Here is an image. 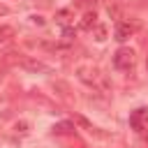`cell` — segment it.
I'll return each instance as SVG.
<instances>
[{
  "mask_svg": "<svg viewBox=\"0 0 148 148\" xmlns=\"http://www.w3.org/2000/svg\"><path fill=\"white\" fill-rule=\"evenodd\" d=\"M16 62L23 69L32 72V74H51V67L46 62H42L39 58H35V56H21V58H16Z\"/></svg>",
  "mask_w": 148,
  "mask_h": 148,
  "instance_id": "obj_3",
  "label": "cell"
},
{
  "mask_svg": "<svg viewBox=\"0 0 148 148\" xmlns=\"http://www.w3.org/2000/svg\"><path fill=\"white\" fill-rule=\"evenodd\" d=\"M76 76H79L86 86H92V88H104V86H106V83H104V76L99 74V69L92 67V65H79V67H76Z\"/></svg>",
  "mask_w": 148,
  "mask_h": 148,
  "instance_id": "obj_1",
  "label": "cell"
},
{
  "mask_svg": "<svg viewBox=\"0 0 148 148\" xmlns=\"http://www.w3.org/2000/svg\"><path fill=\"white\" fill-rule=\"evenodd\" d=\"M136 28H139V23H134V21H120V23L116 25V30H113V37H116L118 42H127V39L136 32Z\"/></svg>",
  "mask_w": 148,
  "mask_h": 148,
  "instance_id": "obj_4",
  "label": "cell"
},
{
  "mask_svg": "<svg viewBox=\"0 0 148 148\" xmlns=\"http://www.w3.org/2000/svg\"><path fill=\"white\" fill-rule=\"evenodd\" d=\"M130 125H132L139 134H141L143 130H148V109H136V111H132Z\"/></svg>",
  "mask_w": 148,
  "mask_h": 148,
  "instance_id": "obj_5",
  "label": "cell"
},
{
  "mask_svg": "<svg viewBox=\"0 0 148 148\" xmlns=\"http://www.w3.org/2000/svg\"><path fill=\"white\" fill-rule=\"evenodd\" d=\"M30 21H32L35 25H44V16H30Z\"/></svg>",
  "mask_w": 148,
  "mask_h": 148,
  "instance_id": "obj_13",
  "label": "cell"
},
{
  "mask_svg": "<svg viewBox=\"0 0 148 148\" xmlns=\"http://www.w3.org/2000/svg\"><path fill=\"white\" fill-rule=\"evenodd\" d=\"M72 130H74V125H72V123H67V120H65V123H56V125H53V132H56V134H69Z\"/></svg>",
  "mask_w": 148,
  "mask_h": 148,
  "instance_id": "obj_8",
  "label": "cell"
},
{
  "mask_svg": "<svg viewBox=\"0 0 148 148\" xmlns=\"http://www.w3.org/2000/svg\"><path fill=\"white\" fill-rule=\"evenodd\" d=\"M95 25H97V14L95 12H86L79 21V30H95Z\"/></svg>",
  "mask_w": 148,
  "mask_h": 148,
  "instance_id": "obj_7",
  "label": "cell"
},
{
  "mask_svg": "<svg viewBox=\"0 0 148 148\" xmlns=\"http://www.w3.org/2000/svg\"><path fill=\"white\" fill-rule=\"evenodd\" d=\"M16 132H28V123H16Z\"/></svg>",
  "mask_w": 148,
  "mask_h": 148,
  "instance_id": "obj_14",
  "label": "cell"
},
{
  "mask_svg": "<svg viewBox=\"0 0 148 148\" xmlns=\"http://www.w3.org/2000/svg\"><path fill=\"white\" fill-rule=\"evenodd\" d=\"M62 37H65V42H72V39H74V30L67 25V28L62 30Z\"/></svg>",
  "mask_w": 148,
  "mask_h": 148,
  "instance_id": "obj_12",
  "label": "cell"
},
{
  "mask_svg": "<svg viewBox=\"0 0 148 148\" xmlns=\"http://www.w3.org/2000/svg\"><path fill=\"white\" fill-rule=\"evenodd\" d=\"M14 37V28L12 25H0V42H7Z\"/></svg>",
  "mask_w": 148,
  "mask_h": 148,
  "instance_id": "obj_9",
  "label": "cell"
},
{
  "mask_svg": "<svg viewBox=\"0 0 148 148\" xmlns=\"http://www.w3.org/2000/svg\"><path fill=\"white\" fill-rule=\"evenodd\" d=\"M74 120H76V123H79L88 134H95V136H99V139H106V134H104V132H99V127H95V125H92L90 120H86L83 116H74Z\"/></svg>",
  "mask_w": 148,
  "mask_h": 148,
  "instance_id": "obj_6",
  "label": "cell"
},
{
  "mask_svg": "<svg viewBox=\"0 0 148 148\" xmlns=\"http://www.w3.org/2000/svg\"><path fill=\"white\" fill-rule=\"evenodd\" d=\"M7 12H9L7 7H0V16H2V14H7Z\"/></svg>",
  "mask_w": 148,
  "mask_h": 148,
  "instance_id": "obj_15",
  "label": "cell"
},
{
  "mask_svg": "<svg viewBox=\"0 0 148 148\" xmlns=\"http://www.w3.org/2000/svg\"><path fill=\"white\" fill-rule=\"evenodd\" d=\"M95 39H97V42H104V39H106V25H102V23L95 25Z\"/></svg>",
  "mask_w": 148,
  "mask_h": 148,
  "instance_id": "obj_10",
  "label": "cell"
},
{
  "mask_svg": "<svg viewBox=\"0 0 148 148\" xmlns=\"http://www.w3.org/2000/svg\"><path fill=\"white\" fill-rule=\"evenodd\" d=\"M134 62H136V53H134V49H130V46H120V49L113 53V67H116V69L127 72V69L134 67Z\"/></svg>",
  "mask_w": 148,
  "mask_h": 148,
  "instance_id": "obj_2",
  "label": "cell"
},
{
  "mask_svg": "<svg viewBox=\"0 0 148 148\" xmlns=\"http://www.w3.org/2000/svg\"><path fill=\"white\" fill-rule=\"evenodd\" d=\"M69 14H72L69 9H60V12L56 14V18H58V21H60V23H62V25L67 28V21H69Z\"/></svg>",
  "mask_w": 148,
  "mask_h": 148,
  "instance_id": "obj_11",
  "label": "cell"
}]
</instances>
